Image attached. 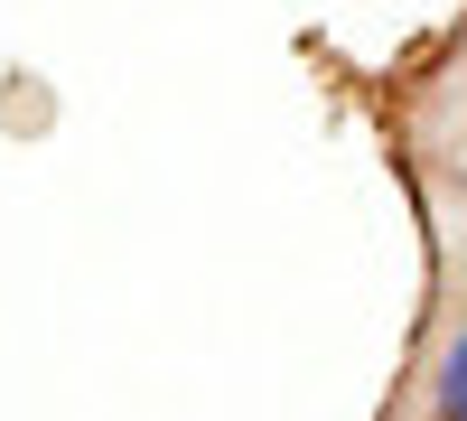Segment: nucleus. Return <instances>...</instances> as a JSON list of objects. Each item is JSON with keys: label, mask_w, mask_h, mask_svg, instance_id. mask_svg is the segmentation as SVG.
Returning <instances> with one entry per match:
<instances>
[{"label": "nucleus", "mask_w": 467, "mask_h": 421, "mask_svg": "<svg viewBox=\"0 0 467 421\" xmlns=\"http://www.w3.org/2000/svg\"><path fill=\"white\" fill-rule=\"evenodd\" d=\"M431 421H467V319L440 337V356H431Z\"/></svg>", "instance_id": "f257e3e1"}]
</instances>
